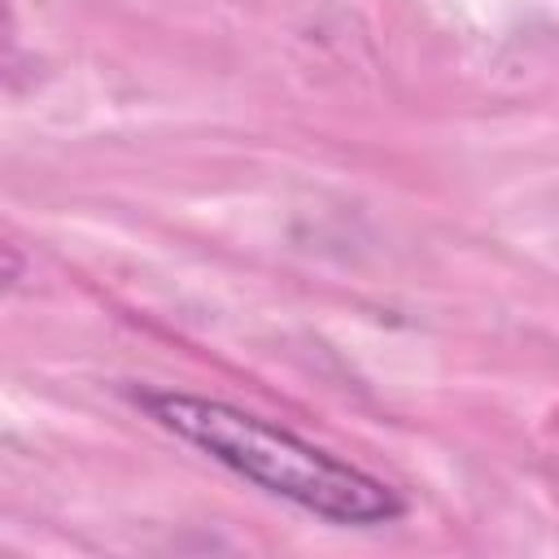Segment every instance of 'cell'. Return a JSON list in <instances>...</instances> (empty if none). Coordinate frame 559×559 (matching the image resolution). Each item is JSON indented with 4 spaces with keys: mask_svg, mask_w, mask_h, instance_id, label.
I'll return each mask as SVG.
<instances>
[{
    "mask_svg": "<svg viewBox=\"0 0 559 559\" xmlns=\"http://www.w3.org/2000/svg\"><path fill=\"white\" fill-rule=\"evenodd\" d=\"M140 406L179 441L197 445L240 480L328 520V524H393L406 515V498L384 485L380 476L301 441L297 432L249 415L240 406H227L218 397L201 393H175V389H148L140 393Z\"/></svg>",
    "mask_w": 559,
    "mask_h": 559,
    "instance_id": "cell-1",
    "label": "cell"
}]
</instances>
